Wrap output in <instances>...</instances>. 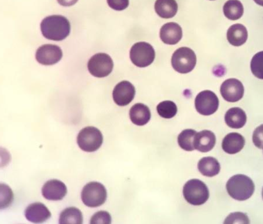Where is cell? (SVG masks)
Masks as SVG:
<instances>
[{
  "instance_id": "6da1fadb",
  "label": "cell",
  "mask_w": 263,
  "mask_h": 224,
  "mask_svg": "<svg viewBox=\"0 0 263 224\" xmlns=\"http://www.w3.org/2000/svg\"><path fill=\"white\" fill-rule=\"evenodd\" d=\"M41 29L43 36L48 40L63 41L70 34V22L62 15H50L41 22Z\"/></svg>"
},
{
  "instance_id": "7a4b0ae2",
  "label": "cell",
  "mask_w": 263,
  "mask_h": 224,
  "mask_svg": "<svg viewBox=\"0 0 263 224\" xmlns=\"http://www.w3.org/2000/svg\"><path fill=\"white\" fill-rule=\"evenodd\" d=\"M227 190L231 197L242 201L249 199L254 194L255 185L249 177L239 174L229 179Z\"/></svg>"
},
{
  "instance_id": "3957f363",
  "label": "cell",
  "mask_w": 263,
  "mask_h": 224,
  "mask_svg": "<svg viewBox=\"0 0 263 224\" xmlns=\"http://www.w3.org/2000/svg\"><path fill=\"white\" fill-rule=\"evenodd\" d=\"M184 199L193 206H201L209 198V190L205 184L198 179H192L183 188Z\"/></svg>"
},
{
  "instance_id": "277c9868",
  "label": "cell",
  "mask_w": 263,
  "mask_h": 224,
  "mask_svg": "<svg viewBox=\"0 0 263 224\" xmlns=\"http://www.w3.org/2000/svg\"><path fill=\"white\" fill-rule=\"evenodd\" d=\"M82 202L89 208H97L105 203L107 198V190L103 184L91 182L84 186L81 194Z\"/></svg>"
},
{
  "instance_id": "5b68a950",
  "label": "cell",
  "mask_w": 263,
  "mask_h": 224,
  "mask_svg": "<svg viewBox=\"0 0 263 224\" xmlns=\"http://www.w3.org/2000/svg\"><path fill=\"white\" fill-rule=\"evenodd\" d=\"M80 148L85 152L92 153L98 150L103 143L101 132L95 127H86L80 130L77 138Z\"/></svg>"
},
{
  "instance_id": "8992f818",
  "label": "cell",
  "mask_w": 263,
  "mask_h": 224,
  "mask_svg": "<svg viewBox=\"0 0 263 224\" xmlns=\"http://www.w3.org/2000/svg\"><path fill=\"white\" fill-rule=\"evenodd\" d=\"M172 64L174 69L185 74L190 72L195 68L196 56L194 51L189 48H180L175 51L172 58Z\"/></svg>"
},
{
  "instance_id": "52a82bcc",
  "label": "cell",
  "mask_w": 263,
  "mask_h": 224,
  "mask_svg": "<svg viewBox=\"0 0 263 224\" xmlns=\"http://www.w3.org/2000/svg\"><path fill=\"white\" fill-rule=\"evenodd\" d=\"M129 57L132 62L139 68L150 66L156 58V52L151 45L146 42L135 43L132 47Z\"/></svg>"
},
{
  "instance_id": "ba28073f",
  "label": "cell",
  "mask_w": 263,
  "mask_h": 224,
  "mask_svg": "<svg viewBox=\"0 0 263 224\" xmlns=\"http://www.w3.org/2000/svg\"><path fill=\"white\" fill-rule=\"evenodd\" d=\"M113 60L105 53H98L93 55L88 62V70L96 78H105L112 72Z\"/></svg>"
},
{
  "instance_id": "9c48e42d",
  "label": "cell",
  "mask_w": 263,
  "mask_h": 224,
  "mask_svg": "<svg viewBox=\"0 0 263 224\" xmlns=\"http://www.w3.org/2000/svg\"><path fill=\"white\" fill-rule=\"evenodd\" d=\"M219 98L213 91H203L196 96L195 107L196 111L203 116L213 115L219 108Z\"/></svg>"
},
{
  "instance_id": "30bf717a",
  "label": "cell",
  "mask_w": 263,
  "mask_h": 224,
  "mask_svg": "<svg viewBox=\"0 0 263 224\" xmlns=\"http://www.w3.org/2000/svg\"><path fill=\"white\" fill-rule=\"evenodd\" d=\"M63 57L62 50L55 45H43L38 49L36 59L39 64L50 66L60 62Z\"/></svg>"
},
{
  "instance_id": "8fae6325",
  "label": "cell",
  "mask_w": 263,
  "mask_h": 224,
  "mask_svg": "<svg viewBox=\"0 0 263 224\" xmlns=\"http://www.w3.org/2000/svg\"><path fill=\"white\" fill-rule=\"evenodd\" d=\"M220 92L223 99L230 103H235L242 99L245 88L239 80L231 78L223 82Z\"/></svg>"
},
{
  "instance_id": "7c38bea8",
  "label": "cell",
  "mask_w": 263,
  "mask_h": 224,
  "mask_svg": "<svg viewBox=\"0 0 263 224\" xmlns=\"http://www.w3.org/2000/svg\"><path fill=\"white\" fill-rule=\"evenodd\" d=\"M135 96V86L128 81H122L115 86L113 99L119 106H126L133 101Z\"/></svg>"
},
{
  "instance_id": "4fadbf2b",
  "label": "cell",
  "mask_w": 263,
  "mask_h": 224,
  "mask_svg": "<svg viewBox=\"0 0 263 224\" xmlns=\"http://www.w3.org/2000/svg\"><path fill=\"white\" fill-rule=\"evenodd\" d=\"M67 194V188L64 182L58 180H48L42 188L43 197L49 200H61Z\"/></svg>"
},
{
  "instance_id": "5bb4252c",
  "label": "cell",
  "mask_w": 263,
  "mask_h": 224,
  "mask_svg": "<svg viewBox=\"0 0 263 224\" xmlns=\"http://www.w3.org/2000/svg\"><path fill=\"white\" fill-rule=\"evenodd\" d=\"M25 217L34 223H42L51 217L50 210L44 204L34 203L29 205L25 212Z\"/></svg>"
},
{
  "instance_id": "9a60e30c",
  "label": "cell",
  "mask_w": 263,
  "mask_h": 224,
  "mask_svg": "<svg viewBox=\"0 0 263 224\" xmlns=\"http://www.w3.org/2000/svg\"><path fill=\"white\" fill-rule=\"evenodd\" d=\"M160 36L161 40L165 44H177L182 37L181 27L176 23H166L161 28Z\"/></svg>"
},
{
  "instance_id": "2e32d148",
  "label": "cell",
  "mask_w": 263,
  "mask_h": 224,
  "mask_svg": "<svg viewBox=\"0 0 263 224\" xmlns=\"http://www.w3.org/2000/svg\"><path fill=\"white\" fill-rule=\"evenodd\" d=\"M215 143V134L210 130L199 132V133H196L195 137H194V148L200 152H209L214 148Z\"/></svg>"
},
{
  "instance_id": "e0dca14e",
  "label": "cell",
  "mask_w": 263,
  "mask_h": 224,
  "mask_svg": "<svg viewBox=\"0 0 263 224\" xmlns=\"http://www.w3.org/2000/svg\"><path fill=\"white\" fill-rule=\"evenodd\" d=\"M245 139L240 134L230 133L224 137L222 141V148L229 154H236L244 148Z\"/></svg>"
},
{
  "instance_id": "ac0fdd59",
  "label": "cell",
  "mask_w": 263,
  "mask_h": 224,
  "mask_svg": "<svg viewBox=\"0 0 263 224\" xmlns=\"http://www.w3.org/2000/svg\"><path fill=\"white\" fill-rule=\"evenodd\" d=\"M151 114L150 109L144 104L137 103L133 105L129 111V118L134 124L142 126L150 121Z\"/></svg>"
},
{
  "instance_id": "d6986e66",
  "label": "cell",
  "mask_w": 263,
  "mask_h": 224,
  "mask_svg": "<svg viewBox=\"0 0 263 224\" xmlns=\"http://www.w3.org/2000/svg\"><path fill=\"white\" fill-rule=\"evenodd\" d=\"M225 121L228 126L231 128H242L247 123L246 113L240 108H231L226 113Z\"/></svg>"
},
{
  "instance_id": "ffe728a7",
  "label": "cell",
  "mask_w": 263,
  "mask_h": 224,
  "mask_svg": "<svg viewBox=\"0 0 263 224\" xmlns=\"http://www.w3.org/2000/svg\"><path fill=\"white\" fill-rule=\"evenodd\" d=\"M248 32L244 25L235 24L230 27L227 31V39L233 46H241L246 43Z\"/></svg>"
},
{
  "instance_id": "44dd1931",
  "label": "cell",
  "mask_w": 263,
  "mask_h": 224,
  "mask_svg": "<svg viewBox=\"0 0 263 224\" xmlns=\"http://www.w3.org/2000/svg\"><path fill=\"white\" fill-rule=\"evenodd\" d=\"M178 6L176 0H157L155 9L157 14L162 18L168 19L177 13Z\"/></svg>"
},
{
  "instance_id": "7402d4cb",
  "label": "cell",
  "mask_w": 263,
  "mask_h": 224,
  "mask_svg": "<svg viewBox=\"0 0 263 224\" xmlns=\"http://www.w3.org/2000/svg\"><path fill=\"white\" fill-rule=\"evenodd\" d=\"M198 169L203 176L213 177L219 174L221 167L219 162L215 158L206 157L199 161Z\"/></svg>"
},
{
  "instance_id": "603a6c76",
  "label": "cell",
  "mask_w": 263,
  "mask_h": 224,
  "mask_svg": "<svg viewBox=\"0 0 263 224\" xmlns=\"http://www.w3.org/2000/svg\"><path fill=\"white\" fill-rule=\"evenodd\" d=\"M223 11L228 19L236 21L242 16L244 7L239 0H229L223 6Z\"/></svg>"
},
{
  "instance_id": "cb8c5ba5",
  "label": "cell",
  "mask_w": 263,
  "mask_h": 224,
  "mask_svg": "<svg viewBox=\"0 0 263 224\" xmlns=\"http://www.w3.org/2000/svg\"><path fill=\"white\" fill-rule=\"evenodd\" d=\"M83 217L78 208L70 207L63 210L60 217V224H82Z\"/></svg>"
},
{
  "instance_id": "d4e9b609",
  "label": "cell",
  "mask_w": 263,
  "mask_h": 224,
  "mask_svg": "<svg viewBox=\"0 0 263 224\" xmlns=\"http://www.w3.org/2000/svg\"><path fill=\"white\" fill-rule=\"evenodd\" d=\"M194 129H184L178 135V142L180 148L186 151H193L194 148V140L196 135Z\"/></svg>"
},
{
  "instance_id": "484cf974",
  "label": "cell",
  "mask_w": 263,
  "mask_h": 224,
  "mask_svg": "<svg viewBox=\"0 0 263 224\" xmlns=\"http://www.w3.org/2000/svg\"><path fill=\"white\" fill-rule=\"evenodd\" d=\"M157 111L161 117L164 119H172L177 114L178 108L174 102L166 100L159 104L157 107Z\"/></svg>"
},
{
  "instance_id": "4316f807",
  "label": "cell",
  "mask_w": 263,
  "mask_h": 224,
  "mask_svg": "<svg viewBox=\"0 0 263 224\" xmlns=\"http://www.w3.org/2000/svg\"><path fill=\"white\" fill-rule=\"evenodd\" d=\"M251 70L254 76L263 80V51L253 57L251 62Z\"/></svg>"
},
{
  "instance_id": "83f0119b",
  "label": "cell",
  "mask_w": 263,
  "mask_h": 224,
  "mask_svg": "<svg viewBox=\"0 0 263 224\" xmlns=\"http://www.w3.org/2000/svg\"><path fill=\"white\" fill-rule=\"evenodd\" d=\"M13 200V194L11 189L5 184H1V209L9 207Z\"/></svg>"
},
{
  "instance_id": "f1b7e54d",
  "label": "cell",
  "mask_w": 263,
  "mask_h": 224,
  "mask_svg": "<svg viewBox=\"0 0 263 224\" xmlns=\"http://www.w3.org/2000/svg\"><path fill=\"white\" fill-rule=\"evenodd\" d=\"M111 222L110 215L105 211L96 212L90 220L91 224H110Z\"/></svg>"
},
{
  "instance_id": "f546056e",
  "label": "cell",
  "mask_w": 263,
  "mask_h": 224,
  "mask_svg": "<svg viewBox=\"0 0 263 224\" xmlns=\"http://www.w3.org/2000/svg\"><path fill=\"white\" fill-rule=\"evenodd\" d=\"M249 223L247 216L240 212L233 213L225 220L224 223Z\"/></svg>"
},
{
  "instance_id": "4dcf8cb0",
  "label": "cell",
  "mask_w": 263,
  "mask_h": 224,
  "mask_svg": "<svg viewBox=\"0 0 263 224\" xmlns=\"http://www.w3.org/2000/svg\"><path fill=\"white\" fill-rule=\"evenodd\" d=\"M253 142L257 148H263V124L255 129L253 134Z\"/></svg>"
},
{
  "instance_id": "1f68e13d",
  "label": "cell",
  "mask_w": 263,
  "mask_h": 224,
  "mask_svg": "<svg viewBox=\"0 0 263 224\" xmlns=\"http://www.w3.org/2000/svg\"><path fill=\"white\" fill-rule=\"evenodd\" d=\"M108 5L116 11H123L129 6V0H107Z\"/></svg>"
},
{
  "instance_id": "d6a6232c",
  "label": "cell",
  "mask_w": 263,
  "mask_h": 224,
  "mask_svg": "<svg viewBox=\"0 0 263 224\" xmlns=\"http://www.w3.org/2000/svg\"><path fill=\"white\" fill-rule=\"evenodd\" d=\"M78 0H58V3L64 7H70L77 3Z\"/></svg>"
},
{
  "instance_id": "836d02e7",
  "label": "cell",
  "mask_w": 263,
  "mask_h": 224,
  "mask_svg": "<svg viewBox=\"0 0 263 224\" xmlns=\"http://www.w3.org/2000/svg\"><path fill=\"white\" fill-rule=\"evenodd\" d=\"M255 3L258 4V5L262 6L263 7V0H254Z\"/></svg>"
},
{
  "instance_id": "e575fe53",
  "label": "cell",
  "mask_w": 263,
  "mask_h": 224,
  "mask_svg": "<svg viewBox=\"0 0 263 224\" xmlns=\"http://www.w3.org/2000/svg\"><path fill=\"white\" fill-rule=\"evenodd\" d=\"M262 199H263V188H262Z\"/></svg>"
}]
</instances>
